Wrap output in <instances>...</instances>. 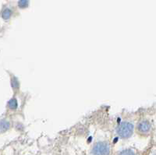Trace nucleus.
<instances>
[{
	"mask_svg": "<svg viewBox=\"0 0 156 155\" xmlns=\"http://www.w3.org/2000/svg\"><path fill=\"white\" fill-rule=\"evenodd\" d=\"M117 134L121 138H129L133 134V125L130 122H123L117 128Z\"/></svg>",
	"mask_w": 156,
	"mask_h": 155,
	"instance_id": "obj_1",
	"label": "nucleus"
},
{
	"mask_svg": "<svg viewBox=\"0 0 156 155\" xmlns=\"http://www.w3.org/2000/svg\"><path fill=\"white\" fill-rule=\"evenodd\" d=\"M109 153V146L105 142H98L94 146L92 149V154L94 155H108Z\"/></svg>",
	"mask_w": 156,
	"mask_h": 155,
	"instance_id": "obj_2",
	"label": "nucleus"
},
{
	"mask_svg": "<svg viewBox=\"0 0 156 155\" xmlns=\"http://www.w3.org/2000/svg\"><path fill=\"white\" fill-rule=\"evenodd\" d=\"M151 130V124L147 120H143L140 122L137 125V131L142 134H146L148 133Z\"/></svg>",
	"mask_w": 156,
	"mask_h": 155,
	"instance_id": "obj_3",
	"label": "nucleus"
},
{
	"mask_svg": "<svg viewBox=\"0 0 156 155\" xmlns=\"http://www.w3.org/2000/svg\"><path fill=\"white\" fill-rule=\"evenodd\" d=\"M8 106L12 110H15L18 106V104H17V101L16 98H12V99L8 102Z\"/></svg>",
	"mask_w": 156,
	"mask_h": 155,
	"instance_id": "obj_4",
	"label": "nucleus"
},
{
	"mask_svg": "<svg viewBox=\"0 0 156 155\" xmlns=\"http://www.w3.org/2000/svg\"><path fill=\"white\" fill-rule=\"evenodd\" d=\"M10 128V123L6 121H0V130L1 131H6Z\"/></svg>",
	"mask_w": 156,
	"mask_h": 155,
	"instance_id": "obj_5",
	"label": "nucleus"
},
{
	"mask_svg": "<svg viewBox=\"0 0 156 155\" xmlns=\"http://www.w3.org/2000/svg\"><path fill=\"white\" fill-rule=\"evenodd\" d=\"M11 15H12V11L10 9H6L3 12H2V18L5 20H8L9 18H10Z\"/></svg>",
	"mask_w": 156,
	"mask_h": 155,
	"instance_id": "obj_6",
	"label": "nucleus"
},
{
	"mask_svg": "<svg viewBox=\"0 0 156 155\" xmlns=\"http://www.w3.org/2000/svg\"><path fill=\"white\" fill-rule=\"evenodd\" d=\"M28 4H29V1L27 0H21V1H19L18 5L21 8H26L28 6Z\"/></svg>",
	"mask_w": 156,
	"mask_h": 155,
	"instance_id": "obj_7",
	"label": "nucleus"
},
{
	"mask_svg": "<svg viewBox=\"0 0 156 155\" xmlns=\"http://www.w3.org/2000/svg\"><path fill=\"white\" fill-rule=\"evenodd\" d=\"M11 84H12L13 88H18L19 87L18 80H17L16 77H13V78L12 79V80H11Z\"/></svg>",
	"mask_w": 156,
	"mask_h": 155,
	"instance_id": "obj_8",
	"label": "nucleus"
},
{
	"mask_svg": "<svg viewBox=\"0 0 156 155\" xmlns=\"http://www.w3.org/2000/svg\"><path fill=\"white\" fill-rule=\"evenodd\" d=\"M119 155H135V154H134V153H133L131 150L127 149V150H124V151H121Z\"/></svg>",
	"mask_w": 156,
	"mask_h": 155,
	"instance_id": "obj_9",
	"label": "nucleus"
},
{
	"mask_svg": "<svg viewBox=\"0 0 156 155\" xmlns=\"http://www.w3.org/2000/svg\"><path fill=\"white\" fill-rule=\"evenodd\" d=\"M153 155H156V154H153Z\"/></svg>",
	"mask_w": 156,
	"mask_h": 155,
	"instance_id": "obj_10",
	"label": "nucleus"
}]
</instances>
